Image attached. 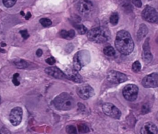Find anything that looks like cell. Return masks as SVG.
<instances>
[{"mask_svg":"<svg viewBox=\"0 0 158 134\" xmlns=\"http://www.w3.org/2000/svg\"><path fill=\"white\" fill-rule=\"evenodd\" d=\"M78 10L83 15H88L93 10V3L88 0H82L78 4Z\"/></svg>","mask_w":158,"mask_h":134,"instance_id":"cell-12","label":"cell"},{"mask_svg":"<svg viewBox=\"0 0 158 134\" xmlns=\"http://www.w3.org/2000/svg\"><path fill=\"white\" fill-rule=\"evenodd\" d=\"M31 13L28 12L27 14V15H25V19H26V20H28V19H29V18L31 17Z\"/></svg>","mask_w":158,"mask_h":134,"instance_id":"cell-34","label":"cell"},{"mask_svg":"<svg viewBox=\"0 0 158 134\" xmlns=\"http://www.w3.org/2000/svg\"><path fill=\"white\" fill-rule=\"evenodd\" d=\"M89 40L96 43H104L110 38L109 32L103 27H96L90 30L87 33Z\"/></svg>","mask_w":158,"mask_h":134,"instance_id":"cell-3","label":"cell"},{"mask_svg":"<svg viewBox=\"0 0 158 134\" xmlns=\"http://www.w3.org/2000/svg\"><path fill=\"white\" fill-rule=\"evenodd\" d=\"M148 33V29L147 28V26L142 23L139 25V29L137 31V38L139 40H141L143 38H144L146 34Z\"/></svg>","mask_w":158,"mask_h":134,"instance_id":"cell-17","label":"cell"},{"mask_svg":"<svg viewBox=\"0 0 158 134\" xmlns=\"http://www.w3.org/2000/svg\"><path fill=\"white\" fill-rule=\"evenodd\" d=\"M140 132L141 134H158V130L154 124L148 122L143 124Z\"/></svg>","mask_w":158,"mask_h":134,"instance_id":"cell-14","label":"cell"},{"mask_svg":"<svg viewBox=\"0 0 158 134\" xmlns=\"http://www.w3.org/2000/svg\"><path fill=\"white\" fill-rule=\"evenodd\" d=\"M66 132L67 134H77L75 127L72 125H69L66 127Z\"/></svg>","mask_w":158,"mask_h":134,"instance_id":"cell-25","label":"cell"},{"mask_svg":"<svg viewBox=\"0 0 158 134\" xmlns=\"http://www.w3.org/2000/svg\"><path fill=\"white\" fill-rule=\"evenodd\" d=\"M14 63L17 68H20V69L25 68L28 66V63L26 61H25L24 60H22V59L15 60L14 62Z\"/></svg>","mask_w":158,"mask_h":134,"instance_id":"cell-20","label":"cell"},{"mask_svg":"<svg viewBox=\"0 0 158 134\" xmlns=\"http://www.w3.org/2000/svg\"><path fill=\"white\" fill-rule=\"evenodd\" d=\"M17 0H2V2L5 7H11L14 6L16 3Z\"/></svg>","mask_w":158,"mask_h":134,"instance_id":"cell-27","label":"cell"},{"mask_svg":"<svg viewBox=\"0 0 158 134\" xmlns=\"http://www.w3.org/2000/svg\"><path fill=\"white\" fill-rule=\"evenodd\" d=\"M133 4L137 7H141L142 5V2L141 0H132Z\"/></svg>","mask_w":158,"mask_h":134,"instance_id":"cell-32","label":"cell"},{"mask_svg":"<svg viewBox=\"0 0 158 134\" xmlns=\"http://www.w3.org/2000/svg\"><path fill=\"white\" fill-rule=\"evenodd\" d=\"M142 85L145 88H155L158 85V74L154 73L147 75L142 80Z\"/></svg>","mask_w":158,"mask_h":134,"instance_id":"cell-10","label":"cell"},{"mask_svg":"<svg viewBox=\"0 0 158 134\" xmlns=\"http://www.w3.org/2000/svg\"><path fill=\"white\" fill-rule=\"evenodd\" d=\"M142 18L149 22L156 23L158 20L157 12L156 9L151 6H146L141 12Z\"/></svg>","mask_w":158,"mask_h":134,"instance_id":"cell-6","label":"cell"},{"mask_svg":"<svg viewBox=\"0 0 158 134\" xmlns=\"http://www.w3.org/2000/svg\"><path fill=\"white\" fill-rule=\"evenodd\" d=\"M90 60L89 53L87 50H81L77 52L73 60V68L76 71H80L81 68L88 63Z\"/></svg>","mask_w":158,"mask_h":134,"instance_id":"cell-4","label":"cell"},{"mask_svg":"<svg viewBox=\"0 0 158 134\" xmlns=\"http://www.w3.org/2000/svg\"><path fill=\"white\" fill-rule=\"evenodd\" d=\"M20 33L24 39H26L29 37V34L28 33V31L27 30H23L20 31Z\"/></svg>","mask_w":158,"mask_h":134,"instance_id":"cell-29","label":"cell"},{"mask_svg":"<svg viewBox=\"0 0 158 134\" xmlns=\"http://www.w3.org/2000/svg\"><path fill=\"white\" fill-rule=\"evenodd\" d=\"M44 71L48 75H49L54 78H56V79H67L65 74H64L60 69H59L58 68L55 67V66L46 68L45 69Z\"/></svg>","mask_w":158,"mask_h":134,"instance_id":"cell-13","label":"cell"},{"mask_svg":"<svg viewBox=\"0 0 158 134\" xmlns=\"http://www.w3.org/2000/svg\"><path fill=\"white\" fill-rule=\"evenodd\" d=\"M40 23L41 24L42 26L44 27H47L50 26L52 24V22L50 19L48 18H42L40 20Z\"/></svg>","mask_w":158,"mask_h":134,"instance_id":"cell-24","label":"cell"},{"mask_svg":"<svg viewBox=\"0 0 158 134\" xmlns=\"http://www.w3.org/2000/svg\"><path fill=\"white\" fill-rule=\"evenodd\" d=\"M77 93L81 98L87 100L94 95V91L89 85L84 84L77 88Z\"/></svg>","mask_w":158,"mask_h":134,"instance_id":"cell-9","label":"cell"},{"mask_svg":"<svg viewBox=\"0 0 158 134\" xmlns=\"http://www.w3.org/2000/svg\"><path fill=\"white\" fill-rule=\"evenodd\" d=\"M109 21L111 24H112L114 25H117L118 22V15L117 13H113L110 17Z\"/></svg>","mask_w":158,"mask_h":134,"instance_id":"cell-22","label":"cell"},{"mask_svg":"<svg viewBox=\"0 0 158 134\" xmlns=\"http://www.w3.org/2000/svg\"><path fill=\"white\" fill-rule=\"evenodd\" d=\"M20 14H21V15H24V13H23V11H22V12H20Z\"/></svg>","mask_w":158,"mask_h":134,"instance_id":"cell-37","label":"cell"},{"mask_svg":"<svg viewBox=\"0 0 158 134\" xmlns=\"http://www.w3.org/2000/svg\"><path fill=\"white\" fill-rule=\"evenodd\" d=\"M0 52H5L4 50H3V49L2 50V49H0Z\"/></svg>","mask_w":158,"mask_h":134,"instance_id":"cell-35","label":"cell"},{"mask_svg":"<svg viewBox=\"0 0 158 134\" xmlns=\"http://www.w3.org/2000/svg\"><path fill=\"white\" fill-rule=\"evenodd\" d=\"M107 79L109 82L112 84H120L125 82L128 77L127 76L120 72L112 70L107 73Z\"/></svg>","mask_w":158,"mask_h":134,"instance_id":"cell-8","label":"cell"},{"mask_svg":"<svg viewBox=\"0 0 158 134\" xmlns=\"http://www.w3.org/2000/svg\"><path fill=\"white\" fill-rule=\"evenodd\" d=\"M115 45L116 49L123 55H129L134 49V42L130 34L125 30L117 32Z\"/></svg>","mask_w":158,"mask_h":134,"instance_id":"cell-1","label":"cell"},{"mask_svg":"<svg viewBox=\"0 0 158 134\" xmlns=\"http://www.w3.org/2000/svg\"><path fill=\"white\" fill-rule=\"evenodd\" d=\"M23 111L20 107H15L13 108L9 115V120L14 126L19 125L22 119Z\"/></svg>","mask_w":158,"mask_h":134,"instance_id":"cell-11","label":"cell"},{"mask_svg":"<svg viewBox=\"0 0 158 134\" xmlns=\"http://www.w3.org/2000/svg\"><path fill=\"white\" fill-rule=\"evenodd\" d=\"M122 93L127 100L133 101L138 97V87L135 84H128L124 87Z\"/></svg>","mask_w":158,"mask_h":134,"instance_id":"cell-5","label":"cell"},{"mask_svg":"<svg viewBox=\"0 0 158 134\" xmlns=\"http://www.w3.org/2000/svg\"><path fill=\"white\" fill-rule=\"evenodd\" d=\"M0 101H1V97H0Z\"/></svg>","mask_w":158,"mask_h":134,"instance_id":"cell-38","label":"cell"},{"mask_svg":"<svg viewBox=\"0 0 158 134\" xmlns=\"http://www.w3.org/2000/svg\"><path fill=\"white\" fill-rule=\"evenodd\" d=\"M65 75L67 76V79H69L73 82L80 83L83 81L82 77L80 75L78 71L75 69L69 70V71H68Z\"/></svg>","mask_w":158,"mask_h":134,"instance_id":"cell-16","label":"cell"},{"mask_svg":"<svg viewBox=\"0 0 158 134\" xmlns=\"http://www.w3.org/2000/svg\"><path fill=\"white\" fill-rule=\"evenodd\" d=\"M78 132L81 133H85L89 131L88 127L84 124H79L78 125Z\"/></svg>","mask_w":158,"mask_h":134,"instance_id":"cell-23","label":"cell"},{"mask_svg":"<svg viewBox=\"0 0 158 134\" xmlns=\"http://www.w3.org/2000/svg\"><path fill=\"white\" fill-rule=\"evenodd\" d=\"M143 59L146 63H149L152 60V55L150 51V47L149 44V38H148L145 41L143 45Z\"/></svg>","mask_w":158,"mask_h":134,"instance_id":"cell-15","label":"cell"},{"mask_svg":"<svg viewBox=\"0 0 158 134\" xmlns=\"http://www.w3.org/2000/svg\"><path fill=\"white\" fill-rule=\"evenodd\" d=\"M59 34L62 38L66 39H72L75 36V31L73 30H70L69 31L63 30L60 31Z\"/></svg>","mask_w":158,"mask_h":134,"instance_id":"cell-18","label":"cell"},{"mask_svg":"<svg viewBox=\"0 0 158 134\" xmlns=\"http://www.w3.org/2000/svg\"><path fill=\"white\" fill-rule=\"evenodd\" d=\"M103 52L106 55L109 57H112L115 54V51L114 47L110 45L106 46L103 49Z\"/></svg>","mask_w":158,"mask_h":134,"instance_id":"cell-19","label":"cell"},{"mask_svg":"<svg viewBox=\"0 0 158 134\" xmlns=\"http://www.w3.org/2000/svg\"><path fill=\"white\" fill-rule=\"evenodd\" d=\"M19 76V74L18 73H15L13 76V77H12V82L16 86H17L20 84V82L18 80V77Z\"/></svg>","mask_w":158,"mask_h":134,"instance_id":"cell-28","label":"cell"},{"mask_svg":"<svg viewBox=\"0 0 158 134\" xmlns=\"http://www.w3.org/2000/svg\"><path fill=\"white\" fill-rule=\"evenodd\" d=\"M141 68V65L139 63V61H135L133 65H132V70L135 72V73H138L140 71Z\"/></svg>","mask_w":158,"mask_h":134,"instance_id":"cell-26","label":"cell"},{"mask_svg":"<svg viewBox=\"0 0 158 134\" xmlns=\"http://www.w3.org/2000/svg\"><path fill=\"white\" fill-rule=\"evenodd\" d=\"M1 46H6V44L4 43H1Z\"/></svg>","mask_w":158,"mask_h":134,"instance_id":"cell-36","label":"cell"},{"mask_svg":"<svg viewBox=\"0 0 158 134\" xmlns=\"http://www.w3.org/2000/svg\"><path fill=\"white\" fill-rule=\"evenodd\" d=\"M54 106L59 110H70L74 108L75 101L73 97L66 92L57 95L53 100Z\"/></svg>","mask_w":158,"mask_h":134,"instance_id":"cell-2","label":"cell"},{"mask_svg":"<svg viewBox=\"0 0 158 134\" xmlns=\"http://www.w3.org/2000/svg\"><path fill=\"white\" fill-rule=\"evenodd\" d=\"M0 134H11L10 132L5 127L0 128Z\"/></svg>","mask_w":158,"mask_h":134,"instance_id":"cell-30","label":"cell"},{"mask_svg":"<svg viewBox=\"0 0 158 134\" xmlns=\"http://www.w3.org/2000/svg\"><path fill=\"white\" fill-rule=\"evenodd\" d=\"M75 28L77 30L78 33L80 34H84L87 31V28L83 25L81 24H78L75 25Z\"/></svg>","mask_w":158,"mask_h":134,"instance_id":"cell-21","label":"cell"},{"mask_svg":"<svg viewBox=\"0 0 158 134\" xmlns=\"http://www.w3.org/2000/svg\"><path fill=\"white\" fill-rule=\"evenodd\" d=\"M55 59L53 57H49L46 60V62L50 65H52L55 63Z\"/></svg>","mask_w":158,"mask_h":134,"instance_id":"cell-31","label":"cell"},{"mask_svg":"<svg viewBox=\"0 0 158 134\" xmlns=\"http://www.w3.org/2000/svg\"><path fill=\"white\" fill-rule=\"evenodd\" d=\"M102 110L105 114L112 118L118 119L121 116L120 111L110 103H104L102 105Z\"/></svg>","mask_w":158,"mask_h":134,"instance_id":"cell-7","label":"cell"},{"mask_svg":"<svg viewBox=\"0 0 158 134\" xmlns=\"http://www.w3.org/2000/svg\"><path fill=\"white\" fill-rule=\"evenodd\" d=\"M36 55H37L38 57H41V56L42 55V54H43V51H42V50L40 49H38V50H36Z\"/></svg>","mask_w":158,"mask_h":134,"instance_id":"cell-33","label":"cell"}]
</instances>
